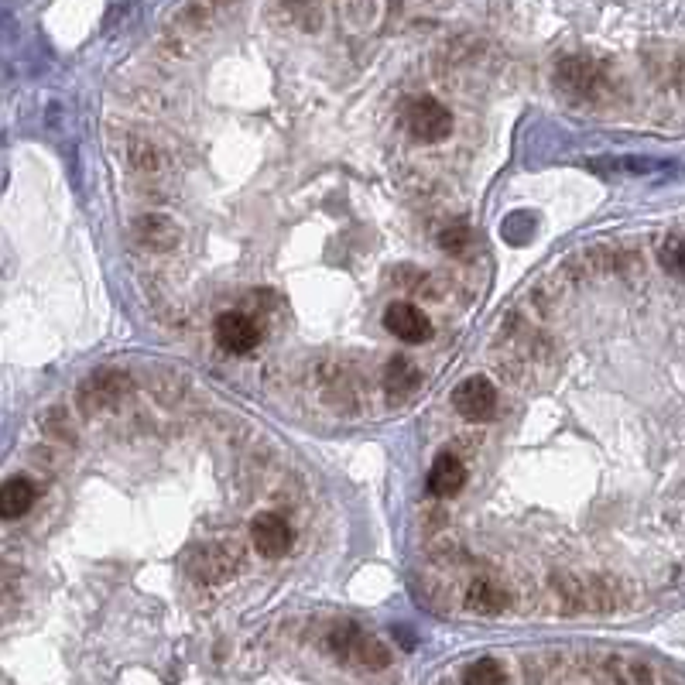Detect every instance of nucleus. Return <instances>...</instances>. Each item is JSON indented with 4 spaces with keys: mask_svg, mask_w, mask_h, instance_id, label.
<instances>
[{
    "mask_svg": "<svg viewBox=\"0 0 685 685\" xmlns=\"http://www.w3.org/2000/svg\"><path fill=\"white\" fill-rule=\"evenodd\" d=\"M405 124H408V134L422 144H435V141H442V137L453 134V114H449L439 100H432V96H418V100L411 103L405 114Z\"/></svg>",
    "mask_w": 685,
    "mask_h": 685,
    "instance_id": "1",
    "label": "nucleus"
},
{
    "mask_svg": "<svg viewBox=\"0 0 685 685\" xmlns=\"http://www.w3.org/2000/svg\"><path fill=\"white\" fill-rule=\"evenodd\" d=\"M333 651L340 658H350V662H360L367 668H384L388 665V651L377 638H370L364 627L343 624L340 631L333 634Z\"/></svg>",
    "mask_w": 685,
    "mask_h": 685,
    "instance_id": "2",
    "label": "nucleus"
},
{
    "mask_svg": "<svg viewBox=\"0 0 685 685\" xmlns=\"http://www.w3.org/2000/svg\"><path fill=\"white\" fill-rule=\"evenodd\" d=\"M453 408L466 422H490L497 411V391L487 377H466L453 391Z\"/></svg>",
    "mask_w": 685,
    "mask_h": 685,
    "instance_id": "3",
    "label": "nucleus"
},
{
    "mask_svg": "<svg viewBox=\"0 0 685 685\" xmlns=\"http://www.w3.org/2000/svg\"><path fill=\"white\" fill-rule=\"evenodd\" d=\"M251 542L261 555L278 559V555H285L292 548V528H288V521L281 514L264 511L251 521Z\"/></svg>",
    "mask_w": 685,
    "mask_h": 685,
    "instance_id": "4",
    "label": "nucleus"
},
{
    "mask_svg": "<svg viewBox=\"0 0 685 685\" xmlns=\"http://www.w3.org/2000/svg\"><path fill=\"white\" fill-rule=\"evenodd\" d=\"M257 340H261V329H257V322L247 319L244 312H223V316H216V343H220L227 353L254 350Z\"/></svg>",
    "mask_w": 685,
    "mask_h": 685,
    "instance_id": "5",
    "label": "nucleus"
},
{
    "mask_svg": "<svg viewBox=\"0 0 685 685\" xmlns=\"http://www.w3.org/2000/svg\"><path fill=\"white\" fill-rule=\"evenodd\" d=\"M384 326L391 329L398 340L405 343H425L432 336V322L418 305L411 302H394L388 312H384Z\"/></svg>",
    "mask_w": 685,
    "mask_h": 685,
    "instance_id": "6",
    "label": "nucleus"
},
{
    "mask_svg": "<svg viewBox=\"0 0 685 685\" xmlns=\"http://www.w3.org/2000/svg\"><path fill=\"white\" fill-rule=\"evenodd\" d=\"M555 83L572 96H593L600 86V66L583 55H566L555 69Z\"/></svg>",
    "mask_w": 685,
    "mask_h": 685,
    "instance_id": "7",
    "label": "nucleus"
},
{
    "mask_svg": "<svg viewBox=\"0 0 685 685\" xmlns=\"http://www.w3.org/2000/svg\"><path fill=\"white\" fill-rule=\"evenodd\" d=\"M463 483H466V466L459 463L456 456H439L432 463V470H429V490L435 497H453L463 490Z\"/></svg>",
    "mask_w": 685,
    "mask_h": 685,
    "instance_id": "8",
    "label": "nucleus"
},
{
    "mask_svg": "<svg viewBox=\"0 0 685 685\" xmlns=\"http://www.w3.org/2000/svg\"><path fill=\"white\" fill-rule=\"evenodd\" d=\"M35 504V483L28 477H11L0 487V514L4 518H21Z\"/></svg>",
    "mask_w": 685,
    "mask_h": 685,
    "instance_id": "9",
    "label": "nucleus"
},
{
    "mask_svg": "<svg viewBox=\"0 0 685 685\" xmlns=\"http://www.w3.org/2000/svg\"><path fill=\"white\" fill-rule=\"evenodd\" d=\"M137 240L148 244L151 251H168L172 244H179V227H172L165 216H144L137 223Z\"/></svg>",
    "mask_w": 685,
    "mask_h": 685,
    "instance_id": "10",
    "label": "nucleus"
},
{
    "mask_svg": "<svg viewBox=\"0 0 685 685\" xmlns=\"http://www.w3.org/2000/svg\"><path fill=\"white\" fill-rule=\"evenodd\" d=\"M466 600H470V607L477 610V614H497V610H504L507 593L501 586L490 583V579H477V583L470 586V593H466Z\"/></svg>",
    "mask_w": 685,
    "mask_h": 685,
    "instance_id": "11",
    "label": "nucleus"
},
{
    "mask_svg": "<svg viewBox=\"0 0 685 685\" xmlns=\"http://www.w3.org/2000/svg\"><path fill=\"white\" fill-rule=\"evenodd\" d=\"M384 381H388V391L394 394V398H401V394L415 391L418 384V370L408 364L405 357H394L388 370H384Z\"/></svg>",
    "mask_w": 685,
    "mask_h": 685,
    "instance_id": "12",
    "label": "nucleus"
},
{
    "mask_svg": "<svg viewBox=\"0 0 685 685\" xmlns=\"http://www.w3.org/2000/svg\"><path fill=\"white\" fill-rule=\"evenodd\" d=\"M463 685H504V668L494 658H480L463 672Z\"/></svg>",
    "mask_w": 685,
    "mask_h": 685,
    "instance_id": "13",
    "label": "nucleus"
},
{
    "mask_svg": "<svg viewBox=\"0 0 685 685\" xmlns=\"http://www.w3.org/2000/svg\"><path fill=\"white\" fill-rule=\"evenodd\" d=\"M227 572H230V562H223V552H216V548H203V552H199V562H196L199 579L216 583V579H223Z\"/></svg>",
    "mask_w": 685,
    "mask_h": 685,
    "instance_id": "14",
    "label": "nucleus"
},
{
    "mask_svg": "<svg viewBox=\"0 0 685 685\" xmlns=\"http://www.w3.org/2000/svg\"><path fill=\"white\" fill-rule=\"evenodd\" d=\"M442 247H446L449 254H463L466 247L473 244V233L466 230V227H449V230H442Z\"/></svg>",
    "mask_w": 685,
    "mask_h": 685,
    "instance_id": "15",
    "label": "nucleus"
},
{
    "mask_svg": "<svg viewBox=\"0 0 685 685\" xmlns=\"http://www.w3.org/2000/svg\"><path fill=\"white\" fill-rule=\"evenodd\" d=\"M665 264H668V268H675L679 274H685V240H682V244H668Z\"/></svg>",
    "mask_w": 685,
    "mask_h": 685,
    "instance_id": "16",
    "label": "nucleus"
},
{
    "mask_svg": "<svg viewBox=\"0 0 685 685\" xmlns=\"http://www.w3.org/2000/svg\"><path fill=\"white\" fill-rule=\"evenodd\" d=\"M394 638H398L401 641V648H405V651H411V648H415V634H408V627H394Z\"/></svg>",
    "mask_w": 685,
    "mask_h": 685,
    "instance_id": "17",
    "label": "nucleus"
}]
</instances>
